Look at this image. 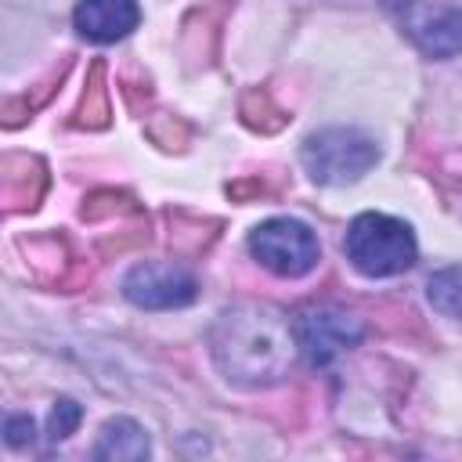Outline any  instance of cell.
<instances>
[{
    "label": "cell",
    "mask_w": 462,
    "mask_h": 462,
    "mask_svg": "<svg viewBox=\"0 0 462 462\" xmlns=\"http://www.w3.org/2000/svg\"><path fill=\"white\" fill-rule=\"evenodd\" d=\"M79 404L76 401H69V397H61L58 404H54V411H51V440H65L76 426H79Z\"/></svg>",
    "instance_id": "obj_11"
},
{
    "label": "cell",
    "mask_w": 462,
    "mask_h": 462,
    "mask_svg": "<svg viewBox=\"0 0 462 462\" xmlns=\"http://www.w3.org/2000/svg\"><path fill=\"white\" fill-rule=\"evenodd\" d=\"M300 159L318 184H354L375 166L379 144L357 126H325L303 141Z\"/></svg>",
    "instance_id": "obj_3"
},
{
    "label": "cell",
    "mask_w": 462,
    "mask_h": 462,
    "mask_svg": "<svg viewBox=\"0 0 462 462\" xmlns=\"http://www.w3.org/2000/svg\"><path fill=\"white\" fill-rule=\"evenodd\" d=\"M7 444L11 448H22L25 440H32V419L29 415H7Z\"/></svg>",
    "instance_id": "obj_12"
},
{
    "label": "cell",
    "mask_w": 462,
    "mask_h": 462,
    "mask_svg": "<svg viewBox=\"0 0 462 462\" xmlns=\"http://www.w3.org/2000/svg\"><path fill=\"white\" fill-rule=\"evenodd\" d=\"M209 346L224 379L249 390L278 383L300 350L296 328L267 303L227 307L209 332Z\"/></svg>",
    "instance_id": "obj_1"
},
{
    "label": "cell",
    "mask_w": 462,
    "mask_h": 462,
    "mask_svg": "<svg viewBox=\"0 0 462 462\" xmlns=\"http://www.w3.org/2000/svg\"><path fill=\"white\" fill-rule=\"evenodd\" d=\"M72 22L83 40L116 43L137 29L141 7H137V0H79L72 11Z\"/></svg>",
    "instance_id": "obj_7"
},
{
    "label": "cell",
    "mask_w": 462,
    "mask_h": 462,
    "mask_svg": "<svg viewBox=\"0 0 462 462\" xmlns=\"http://www.w3.org/2000/svg\"><path fill=\"white\" fill-rule=\"evenodd\" d=\"M386 11H393V14H404V11H411V4L415 0H379Z\"/></svg>",
    "instance_id": "obj_13"
},
{
    "label": "cell",
    "mask_w": 462,
    "mask_h": 462,
    "mask_svg": "<svg viewBox=\"0 0 462 462\" xmlns=\"http://www.w3.org/2000/svg\"><path fill=\"white\" fill-rule=\"evenodd\" d=\"M152 444L144 437V430L134 422V419H108L97 433V444H94V458H112V462H137V458H148Z\"/></svg>",
    "instance_id": "obj_9"
},
{
    "label": "cell",
    "mask_w": 462,
    "mask_h": 462,
    "mask_svg": "<svg viewBox=\"0 0 462 462\" xmlns=\"http://www.w3.org/2000/svg\"><path fill=\"white\" fill-rule=\"evenodd\" d=\"M343 253L354 271L365 278H393L415 263V235L404 220L386 217V213H361L350 220Z\"/></svg>",
    "instance_id": "obj_2"
},
{
    "label": "cell",
    "mask_w": 462,
    "mask_h": 462,
    "mask_svg": "<svg viewBox=\"0 0 462 462\" xmlns=\"http://www.w3.org/2000/svg\"><path fill=\"white\" fill-rule=\"evenodd\" d=\"M426 296L430 303L448 314V318H462V267H444L426 282Z\"/></svg>",
    "instance_id": "obj_10"
},
{
    "label": "cell",
    "mask_w": 462,
    "mask_h": 462,
    "mask_svg": "<svg viewBox=\"0 0 462 462\" xmlns=\"http://www.w3.org/2000/svg\"><path fill=\"white\" fill-rule=\"evenodd\" d=\"M411 40L430 58H451L462 51V7L426 11L411 22Z\"/></svg>",
    "instance_id": "obj_8"
},
{
    "label": "cell",
    "mask_w": 462,
    "mask_h": 462,
    "mask_svg": "<svg viewBox=\"0 0 462 462\" xmlns=\"http://www.w3.org/2000/svg\"><path fill=\"white\" fill-rule=\"evenodd\" d=\"M296 343L310 365H328L343 350L357 346L361 321L339 307H307L296 318Z\"/></svg>",
    "instance_id": "obj_6"
},
{
    "label": "cell",
    "mask_w": 462,
    "mask_h": 462,
    "mask_svg": "<svg viewBox=\"0 0 462 462\" xmlns=\"http://www.w3.org/2000/svg\"><path fill=\"white\" fill-rule=\"evenodd\" d=\"M249 253L278 278H303L321 260L318 235L303 220H292V217H274V220H263L260 227H253Z\"/></svg>",
    "instance_id": "obj_4"
},
{
    "label": "cell",
    "mask_w": 462,
    "mask_h": 462,
    "mask_svg": "<svg viewBox=\"0 0 462 462\" xmlns=\"http://www.w3.org/2000/svg\"><path fill=\"white\" fill-rule=\"evenodd\" d=\"M199 292V282L188 267L173 263V260H144L134 263L123 278V296L134 307L144 310H173V307H188Z\"/></svg>",
    "instance_id": "obj_5"
}]
</instances>
